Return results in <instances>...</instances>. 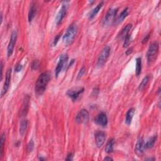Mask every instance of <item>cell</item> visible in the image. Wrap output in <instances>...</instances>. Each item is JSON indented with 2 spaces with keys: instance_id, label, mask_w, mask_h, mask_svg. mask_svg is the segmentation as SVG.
Listing matches in <instances>:
<instances>
[{
  "instance_id": "obj_35",
  "label": "cell",
  "mask_w": 161,
  "mask_h": 161,
  "mask_svg": "<svg viewBox=\"0 0 161 161\" xmlns=\"http://www.w3.org/2000/svg\"><path fill=\"white\" fill-rule=\"evenodd\" d=\"M132 52H133V47H130L126 50L125 54H126V55H127V56H129V55H130Z\"/></svg>"
},
{
  "instance_id": "obj_37",
  "label": "cell",
  "mask_w": 161,
  "mask_h": 161,
  "mask_svg": "<svg viewBox=\"0 0 161 161\" xmlns=\"http://www.w3.org/2000/svg\"><path fill=\"white\" fill-rule=\"evenodd\" d=\"M113 159L112 158V157H105L104 159V160H113Z\"/></svg>"
},
{
  "instance_id": "obj_30",
  "label": "cell",
  "mask_w": 161,
  "mask_h": 161,
  "mask_svg": "<svg viewBox=\"0 0 161 161\" xmlns=\"http://www.w3.org/2000/svg\"><path fill=\"white\" fill-rule=\"evenodd\" d=\"M86 73V68L85 67H83L81 69H80L79 73H78V79H80V78L82 77V76L85 74Z\"/></svg>"
},
{
  "instance_id": "obj_28",
  "label": "cell",
  "mask_w": 161,
  "mask_h": 161,
  "mask_svg": "<svg viewBox=\"0 0 161 161\" xmlns=\"http://www.w3.org/2000/svg\"><path fill=\"white\" fill-rule=\"evenodd\" d=\"M130 42H131V36L129 34L124 39V47H127L130 45Z\"/></svg>"
},
{
  "instance_id": "obj_11",
  "label": "cell",
  "mask_w": 161,
  "mask_h": 161,
  "mask_svg": "<svg viewBox=\"0 0 161 161\" xmlns=\"http://www.w3.org/2000/svg\"><path fill=\"white\" fill-rule=\"evenodd\" d=\"M95 138L96 146L100 148L104 145L105 142L106 134L102 131H97L95 134Z\"/></svg>"
},
{
  "instance_id": "obj_18",
  "label": "cell",
  "mask_w": 161,
  "mask_h": 161,
  "mask_svg": "<svg viewBox=\"0 0 161 161\" xmlns=\"http://www.w3.org/2000/svg\"><path fill=\"white\" fill-rule=\"evenodd\" d=\"M128 15H129V8H126L122 11L120 15L118 16V18L115 20V21H114L113 22L114 24H116V25L120 24L123 22V21H124V20L126 17V16H128Z\"/></svg>"
},
{
  "instance_id": "obj_3",
  "label": "cell",
  "mask_w": 161,
  "mask_h": 161,
  "mask_svg": "<svg viewBox=\"0 0 161 161\" xmlns=\"http://www.w3.org/2000/svg\"><path fill=\"white\" fill-rule=\"evenodd\" d=\"M159 45L157 42H154L150 44L147 54L148 63L151 64L157 59L159 52Z\"/></svg>"
},
{
  "instance_id": "obj_24",
  "label": "cell",
  "mask_w": 161,
  "mask_h": 161,
  "mask_svg": "<svg viewBox=\"0 0 161 161\" xmlns=\"http://www.w3.org/2000/svg\"><path fill=\"white\" fill-rule=\"evenodd\" d=\"M149 79H150L149 76H146L145 77H144V78L142 80V82L140 83L138 86V90L140 91H142L145 88L148 83L149 81Z\"/></svg>"
},
{
  "instance_id": "obj_36",
  "label": "cell",
  "mask_w": 161,
  "mask_h": 161,
  "mask_svg": "<svg viewBox=\"0 0 161 161\" xmlns=\"http://www.w3.org/2000/svg\"><path fill=\"white\" fill-rule=\"evenodd\" d=\"M73 154L70 153V154H68V155H67V158H66V160H73Z\"/></svg>"
},
{
  "instance_id": "obj_10",
  "label": "cell",
  "mask_w": 161,
  "mask_h": 161,
  "mask_svg": "<svg viewBox=\"0 0 161 161\" xmlns=\"http://www.w3.org/2000/svg\"><path fill=\"white\" fill-rule=\"evenodd\" d=\"M69 3V1H64L63 2L62 7L57 13V15L56 16V22L57 25H59L60 23H61L62 20L65 17L66 13H67V8H68V5H67V3Z\"/></svg>"
},
{
  "instance_id": "obj_32",
  "label": "cell",
  "mask_w": 161,
  "mask_h": 161,
  "mask_svg": "<svg viewBox=\"0 0 161 161\" xmlns=\"http://www.w3.org/2000/svg\"><path fill=\"white\" fill-rule=\"evenodd\" d=\"M150 33H149V34H147L145 37H144V39L142 40V44H145L146 43V42L149 40V38H150Z\"/></svg>"
},
{
  "instance_id": "obj_2",
  "label": "cell",
  "mask_w": 161,
  "mask_h": 161,
  "mask_svg": "<svg viewBox=\"0 0 161 161\" xmlns=\"http://www.w3.org/2000/svg\"><path fill=\"white\" fill-rule=\"evenodd\" d=\"M78 33V27L74 23L71 24L67 29V30L64 35L62 40L64 43L66 45H69L72 44L74 42L75 37Z\"/></svg>"
},
{
  "instance_id": "obj_27",
  "label": "cell",
  "mask_w": 161,
  "mask_h": 161,
  "mask_svg": "<svg viewBox=\"0 0 161 161\" xmlns=\"http://www.w3.org/2000/svg\"><path fill=\"white\" fill-rule=\"evenodd\" d=\"M40 67V62L38 60L33 61L32 64V69L33 70H37Z\"/></svg>"
},
{
  "instance_id": "obj_31",
  "label": "cell",
  "mask_w": 161,
  "mask_h": 161,
  "mask_svg": "<svg viewBox=\"0 0 161 161\" xmlns=\"http://www.w3.org/2000/svg\"><path fill=\"white\" fill-rule=\"evenodd\" d=\"M61 35V33H59V34H58L56 37H55V39L54 40V42H53L54 45H56V44H57V42H58L59 39H60Z\"/></svg>"
},
{
  "instance_id": "obj_8",
  "label": "cell",
  "mask_w": 161,
  "mask_h": 161,
  "mask_svg": "<svg viewBox=\"0 0 161 161\" xmlns=\"http://www.w3.org/2000/svg\"><path fill=\"white\" fill-rule=\"evenodd\" d=\"M67 61H68V56H67V54H62L60 57H59V60L56 68V77H58L59 74L61 73L64 67L66 66Z\"/></svg>"
},
{
  "instance_id": "obj_17",
  "label": "cell",
  "mask_w": 161,
  "mask_h": 161,
  "mask_svg": "<svg viewBox=\"0 0 161 161\" xmlns=\"http://www.w3.org/2000/svg\"><path fill=\"white\" fill-rule=\"evenodd\" d=\"M37 10V5L34 3H32L31 4L30 8V10H29L28 15V19L29 22H31L32 20L34 18L35 16L36 15Z\"/></svg>"
},
{
  "instance_id": "obj_15",
  "label": "cell",
  "mask_w": 161,
  "mask_h": 161,
  "mask_svg": "<svg viewBox=\"0 0 161 161\" xmlns=\"http://www.w3.org/2000/svg\"><path fill=\"white\" fill-rule=\"evenodd\" d=\"M30 98L28 95H26L25 97L24 100H23V103L22 109H21L20 112V115L22 117H25L27 115V114L28 113V109H29V105H30Z\"/></svg>"
},
{
  "instance_id": "obj_34",
  "label": "cell",
  "mask_w": 161,
  "mask_h": 161,
  "mask_svg": "<svg viewBox=\"0 0 161 161\" xmlns=\"http://www.w3.org/2000/svg\"><path fill=\"white\" fill-rule=\"evenodd\" d=\"M98 93H99V88H96L94 89V90H93V94H94L95 96H96V95H98Z\"/></svg>"
},
{
  "instance_id": "obj_39",
  "label": "cell",
  "mask_w": 161,
  "mask_h": 161,
  "mask_svg": "<svg viewBox=\"0 0 161 161\" xmlns=\"http://www.w3.org/2000/svg\"><path fill=\"white\" fill-rule=\"evenodd\" d=\"M146 160H155V159H152V158L150 159H150H147Z\"/></svg>"
},
{
  "instance_id": "obj_23",
  "label": "cell",
  "mask_w": 161,
  "mask_h": 161,
  "mask_svg": "<svg viewBox=\"0 0 161 161\" xmlns=\"http://www.w3.org/2000/svg\"><path fill=\"white\" fill-rule=\"evenodd\" d=\"M142 71V58L138 57L136 59V67H135V74L138 76Z\"/></svg>"
},
{
  "instance_id": "obj_14",
  "label": "cell",
  "mask_w": 161,
  "mask_h": 161,
  "mask_svg": "<svg viewBox=\"0 0 161 161\" xmlns=\"http://www.w3.org/2000/svg\"><path fill=\"white\" fill-rule=\"evenodd\" d=\"M95 123L102 126H106L108 124V118L106 114L101 112L98 114L95 119Z\"/></svg>"
},
{
  "instance_id": "obj_12",
  "label": "cell",
  "mask_w": 161,
  "mask_h": 161,
  "mask_svg": "<svg viewBox=\"0 0 161 161\" xmlns=\"http://www.w3.org/2000/svg\"><path fill=\"white\" fill-rule=\"evenodd\" d=\"M145 149V142H144L143 138L142 137H139L138 138L136 145H135V154H136L138 157H141L143 155L144 150Z\"/></svg>"
},
{
  "instance_id": "obj_25",
  "label": "cell",
  "mask_w": 161,
  "mask_h": 161,
  "mask_svg": "<svg viewBox=\"0 0 161 161\" xmlns=\"http://www.w3.org/2000/svg\"><path fill=\"white\" fill-rule=\"evenodd\" d=\"M115 143V139L112 138L108 141L105 148V151L107 153H111L113 151V145Z\"/></svg>"
},
{
  "instance_id": "obj_19",
  "label": "cell",
  "mask_w": 161,
  "mask_h": 161,
  "mask_svg": "<svg viewBox=\"0 0 161 161\" xmlns=\"http://www.w3.org/2000/svg\"><path fill=\"white\" fill-rule=\"evenodd\" d=\"M135 108H132L129 109V110L126 113V118H125V124L128 125H130L132 123L133 117L135 113Z\"/></svg>"
},
{
  "instance_id": "obj_33",
  "label": "cell",
  "mask_w": 161,
  "mask_h": 161,
  "mask_svg": "<svg viewBox=\"0 0 161 161\" xmlns=\"http://www.w3.org/2000/svg\"><path fill=\"white\" fill-rule=\"evenodd\" d=\"M22 68H23V67H22V65H20V64H18L17 66H16L15 70V71H16V72H20V71H22Z\"/></svg>"
},
{
  "instance_id": "obj_26",
  "label": "cell",
  "mask_w": 161,
  "mask_h": 161,
  "mask_svg": "<svg viewBox=\"0 0 161 161\" xmlns=\"http://www.w3.org/2000/svg\"><path fill=\"white\" fill-rule=\"evenodd\" d=\"M5 140H6L5 133H3L1 134V149H0V155H1V157H2V156H3V154L4 146H5Z\"/></svg>"
},
{
  "instance_id": "obj_1",
  "label": "cell",
  "mask_w": 161,
  "mask_h": 161,
  "mask_svg": "<svg viewBox=\"0 0 161 161\" xmlns=\"http://www.w3.org/2000/svg\"><path fill=\"white\" fill-rule=\"evenodd\" d=\"M50 79H51V73L49 71L44 72L39 76L35 86V92L38 96L42 95L45 92Z\"/></svg>"
},
{
  "instance_id": "obj_22",
  "label": "cell",
  "mask_w": 161,
  "mask_h": 161,
  "mask_svg": "<svg viewBox=\"0 0 161 161\" xmlns=\"http://www.w3.org/2000/svg\"><path fill=\"white\" fill-rule=\"evenodd\" d=\"M28 127V121L27 120H23L21 121L20 125V133L21 135H23L26 132V130Z\"/></svg>"
},
{
  "instance_id": "obj_16",
  "label": "cell",
  "mask_w": 161,
  "mask_h": 161,
  "mask_svg": "<svg viewBox=\"0 0 161 161\" xmlns=\"http://www.w3.org/2000/svg\"><path fill=\"white\" fill-rule=\"evenodd\" d=\"M132 27V24H128L126 27H125L124 28H123L122 30L120 32L119 35H118V37L120 40H124L125 39V37L129 35V32Z\"/></svg>"
},
{
  "instance_id": "obj_7",
  "label": "cell",
  "mask_w": 161,
  "mask_h": 161,
  "mask_svg": "<svg viewBox=\"0 0 161 161\" xmlns=\"http://www.w3.org/2000/svg\"><path fill=\"white\" fill-rule=\"evenodd\" d=\"M90 118V114L85 109H82L80 110L76 117V121L79 124H86L89 121Z\"/></svg>"
},
{
  "instance_id": "obj_29",
  "label": "cell",
  "mask_w": 161,
  "mask_h": 161,
  "mask_svg": "<svg viewBox=\"0 0 161 161\" xmlns=\"http://www.w3.org/2000/svg\"><path fill=\"white\" fill-rule=\"evenodd\" d=\"M33 149H34V142H33L32 140H31L27 145V151L28 152H31Z\"/></svg>"
},
{
  "instance_id": "obj_13",
  "label": "cell",
  "mask_w": 161,
  "mask_h": 161,
  "mask_svg": "<svg viewBox=\"0 0 161 161\" xmlns=\"http://www.w3.org/2000/svg\"><path fill=\"white\" fill-rule=\"evenodd\" d=\"M11 69L9 68L8 69L6 73V78H5V81L4 83V85L3 87V90L1 91V96L3 97L7 93L8 89L10 87V80H11Z\"/></svg>"
},
{
  "instance_id": "obj_4",
  "label": "cell",
  "mask_w": 161,
  "mask_h": 161,
  "mask_svg": "<svg viewBox=\"0 0 161 161\" xmlns=\"http://www.w3.org/2000/svg\"><path fill=\"white\" fill-rule=\"evenodd\" d=\"M110 50H111V48L108 45L105 46L103 49L102 51H101L100 56L98 59V62H97V65L98 66H103L107 62L108 59L109 57Z\"/></svg>"
},
{
  "instance_id": "obj_38",
  "label": "cell",
  "mask_w": 161,
  "mask_h": 161,
  "mask_svg": "<svg viewBox=\"0 0 161 161\" xmlns=\"http://www.w3.org/2000/svg\"><path fill=\"white\" fill-rule=\"evenodd\" d=\"M1 80H2L3 79V62H1Z\"/></svg>"
},
{
  "instance_id": "obj_21",
  "label": "cell",
  "mask_w": 161,
  "mask_h": 161,
  "mask_svg": "<svg viewBox=\"0 0 161 161\" xmlns=\"http://www.w3.org/2000/svg\"><path fill=\"white\" fill-rule=\"evenodd\" d=\"M157 135H154L152 137L150 138L145 143V149H150V148H152L155 143V142L157 141Z\"/></svg>"
},
{
  "instance_id": "obj_9",
  "label": "cell",
  "mask_w": 161,
  "mask_h": 161,
  "mask_svg": "<svg viewBox=\"0 0 161 161\" xmlns=\"http://www.w3.org/2000/svg\"><path fill=\"white\" fill-rule=\"evenodd\" d=\"M16 39H17V32L14 30L11 33L9 44H8L7 48V55L8 57L11 56L13 52Z\"/></svg>"
},
{
  "instance_id": "obj_5",
  "label": "cell",
  "mask_w": 161,
  "mask_h": 161,
  "mask_svg": "<svg viewBox=\"0 0 161 161\" xmlns=\"http://www.w3.org/2000/svg\"><path fill=\"white\" fill-rule=\"evenodd\" d=\"M84 91V88L83 87H77L72 88L67 92V95L73 101H77L80 95Z\"/></svg>"
},
{
  "instance_id": "obj_6",
  "label": "cell",
  "mask_w": 161,
  "mask_h": 161,
  "mask_svg": "<svg viewBox=\"0 0 161 161\" xmlns=\"http://www.w3.org/2000/svg\"><path fill=\"white\" fill-rule=\"evenodd\" d=\"M118 8H110L108 11L107 13L106 14L103 23L105 25H109L112 22H114L116 15L118 12Z\"/></svg>"
},
{
  "instance_id": "obj_20",
  "label": "cell",
  "mask_w": 161,
  "mask_h": 161,
  "mask_svg": "<svg viewBox=\"0 0 161 161\" xmlns=\"http://www.w3.org/2000/svg\"><path fill=\"white\" fill-rule=\"evenodd\" d=\"M103 6V1H101L94 8V9H93L91 11V12L90 13V15H89V18H90V20H91V19H93V18H94L95 16L97 14H98V13L100 11V9H101V8H102Z\"/></svg>"
}]
</instances>
